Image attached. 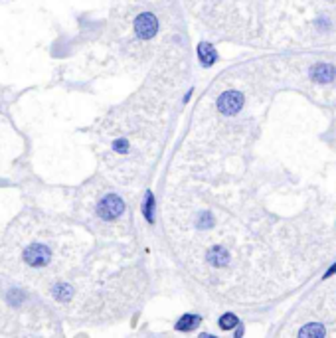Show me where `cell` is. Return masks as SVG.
<instances>
[{
    "mask_svg": "<svg viewBox=\"0 0 336 338\" xmlns=\"http://www.w3.org/2000/svg\"><path fill=\"white\" fill-rule=\"evenodd\" d=\"M123 210H125V204H123V200H121L119 196H115V194L105 196V198L99 202V206H97V214H99L103 220H115V218H119V216L123 214Z\"/></svg>",
    "mask_w": 336,
    "mask_h": 338,
    "instance_id": "obj_1",
    "label": "cell"
},
{
    "mask_svg": "<svg viewBox=\"0 0 336 338\" xmlns=\"http://www.w3.org/2000/svg\"><path fill=\"white\" fill-rule=\"evenodd\" d=\"M244 105V95L237 91H225L222 97L218 99V109L224 115H235Z\"/></svg>",
    "mask_w": 336,
    "mask_h": 338,
    "instance_id": "obj_2",
    "label": "cell"
},
{
    "mask_svg": "<svg viewBox=\"0 0 336 338\" xmlns=\"http://www.w3.org/2000/svg\"><path fill=\"white\" fill-rule=\"evenodd\" d=\"M134 30H136L138 38L149 40V38H153L158 32V20L153 14H149V12L147 14H140L136 18V22H134Z\"/></svg>",
    "mask_w": 336,
    "mask_h": 338,
    "instance_id": "obj_3",
    "label": "cell"
},
{
    "mask_svg": "<svg viewBox=\"0 0 336 338\" xmlns=\"http://www.w3.org/2000/svg\"><path fill=\"white\" fill-rule=\"evenodd\" d=\"M24 259L34 267H42V265H45L47 261H50V249H47L45 246H40V244L30 246L24 253Z\"/></svg>",
    "mask_w": 336,
    "mask_h": 338,
    "instance_id": "obj_4",
    "label": "cell"
},
{
    "mask_svg": "<svg viewBox=\"0 0 336 338\" xmlns=\"http://www.w3.org/2000/svg\"><path fill=\"white\" fill-rule=\"evenodd\" d=\"M334 75H336V69H334L332 66H326V64L316 66V68L311 71V77H313L314 81H318V83H328V81L334 79Z\"/></svg>",
    "mask_w": 336,
    "mask_h": 338,
    "instance_id": "obj_5",
    "label": "cell"
},
{
    "mask_svg": "<svg viewBox=\"0 0 336 338\" xmlns=\"http://www.w3.org/2000/svg\"><path fill=\"white\" fill-rule=\"evenodd\" d=\"M198 56H200V62H202L204 68H208V66H212L216 62V50L208 42H202L198 45Z\"/></svg>",
    "mask_w": 336,
    "mask_h": 338,
    "instance_id": "obj_6",
    "label": "cell"
},
{
    "mask_svg": "<svg viewBox=\"0 0 336 338\" xmlns=\"http://www.w3.org/2000/svg\"><path fill=\"white\" fill-rule=\"evenodd\" d=\"M208 261L212 265H216V267H222L227 261V251L224 248H214V249L208 251Z\"/></svg>",
    "mask_w": 336,
    "mask_h": 338,
    "instance_id": "obj_7",
    "label": "cell"
},
{
    "mask_svg": "<svg viewBox=\"0 0 336 338\" xmlns=\"http://www.w3.org/2000/svg\"><path fill=\"white\" fill-rule=\"evenodd\" d=\"M198 322H200V316H196V315H184V316L176 322V330L188 332V330H192V328H196Z\"/></svg>",
    "mask_w": 336,
    "mask_h": 338,
    "instance_id": "obj_8",
    "label": "cell"
},
{
    "mask_svg": "<svg viewBox=\"0 0 336 338\" xmlns=\"http://www.w3.org/2000/svg\"><path fill=\"white\" fill-rule=\"evenodd\" d=\"M299 334H301V336H324L326 330H324V326H320V324H307L305 328H301Z\"/></svg>",
    "mask_w": 336,
    "mask_h": 338,
    "instance_id": "obj_9",
    "label": "cell"
},
{
    "mask_svg": "<svg viewBox=\"0 0 336 338\" xmlns=\"http://www.w3.org/2000/svg\"><path fill=\"white\" fill-rule=\"evenodd\" d=\"M235 324H237V316L231 315V313H227V315H224V316L220 318V326H222L224 330H229V328H233Z\"/></svg>",
    "mask_w": 336,
    "mask_h": 338,
    "instance_id": "obj_10",
    "label": "cell"
},
{
    "mask_svg": "<svg viewBox=\"0 0 336 338\" xmlns=\"http://www.w3.org/2000/svg\"><path fill=\"white\" fill-rule=\"evenodd\" d=\"M153 204H155V200H153V196L149 194V196H147V206H145V216H147L149 222H153Z\"/></svg>",
    "mask_w": 336,
    "mask_h": 338,
    "instance_id": "obj_11",
    "label": "cell"
},
{
    "mask_svg": "<svg viewBox=\"0 0 336 338\" xmlns=\"http://www.w3.org/2000/svg\"><path fill=\"white\" fill-rule=\"evenodd\" d=\"M334 271H336V265H332V267H330V271H326V277H330Z\"/></svg>",
    "mask_w": 336,
    "mask_h": 338,
    "instance_id": "obj_12",
    "label": "cell"
}]
</instances>
